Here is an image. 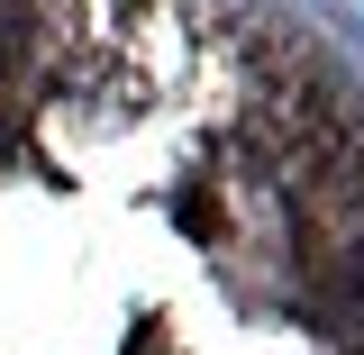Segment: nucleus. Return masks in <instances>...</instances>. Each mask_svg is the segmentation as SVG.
<instances>
[{
  "label": "nucleus",
  "instance_id": "nucleus-1",
  "mask_svg": "<svg viewBox=\"0 0 364 355\" xmlns=\"http://www.w3.org/2000/svg\"><path fill=\"white\" fill-rule=\"evenodd\" d=\"M346 282H355V292H364V237H355V255H346Z\"/></svg>",
  "mask_w": 364,
  "mask_h": 355
}]
</instances>
